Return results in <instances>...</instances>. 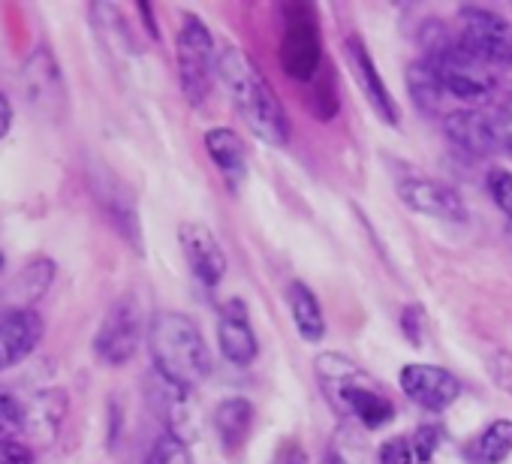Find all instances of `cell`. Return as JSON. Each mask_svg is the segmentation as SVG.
Wrapping results in <instances>:
<instances>
[{
	"label": "cell",
	"instance_id": "cell-11",
	"mask_svg": "<svg viewBox=\"0 0 512 464\" xmlns=\"http://www.w3.org/2000/svg\"><path fill=\"white\" fill-rule=\"evenodd\" d=\"M46 323L34 308H13L0 314V371L25 362L43 341Z\"/></svg>",
	"mask_w": 512,
	"mask_h": 464
},
{
	"label": "cell",
	"instance_id": "cell-2",
	"mask_svg": "<svg viewBox=\"0 0 512 464\" xmlns=\"http://www.w3.org/2000/svg\"><path fill=\"white\" fill-rule=\"evenodd\" d=\"M154 371L181 389H196L211 374V353L199 326L181 311H163L148 323Z\"/></svg>",
	"mask_w": 512,
	"mask_h": 464
},
{
	"label": "cell",
	"instance_id": "cell-8",
	"mask_svg": "<svg viewBox=\"0 0 512 464\" xmlns=\"http://www.w3.org/2000/svg\"><path fill=\"white\" fill-rule=\"evenodd\" d=\"M398 196L410 211H419L425 217H434L443 223H467V205L443 181H434L425 175H410V178L398 181Z\"/></svg>",
	"mask_w": 512,
	"mask_h": 464
},
{
	"label": "cell",
	"instance_id": "cell-9",
	"mask_svg": "<svg viewBox=\"0 0 512 464\" xmlns=\"http://www.w3.org/2000/svg\"><path fill=\"white\" fill-rule=\"evenodd\" d=\"M398 383L410 401H416L419 407H425L431 413L446 410L461 395V380L452 371H446L440 365H425V362L404 365Z\"/></svg>",
	"mask_w": 512,
	"mask_h": 464
},
{
	"label": "cell",
	"instance_id": "cell-5",
	"mask_svg": "<svg viewBox=\"0 0 512 464\" xmlns=\"http://www.w3.org/2000/svg\"><path fill=\"white\" fill-rule=\"evenodd\" d=\"M281 70L293 82H314L323 61V37L320 19L308 4H296L284 10V34H281Z\"/></svg>",
	"mask_w": 512,
	"mask_h": 464
},
{
	"label": "cell",
	"instance_id": "cell-18",
	"mask_svg": "<svg viewBox=\"0 0 512 464\" xmlns=\"http://www.w3.org/2000/svg\"><path fill=\"white\" fill-rule=\"evenodd\" d=\"M253 404L247 398H226L217 404L214 410V428H217V437H220V446L226 452H238L247 437H250V428H253Z\"/></svg>",
	"mask_w": 512,
	"mask_h": 464
},
{
	"label": "cell",
	"instance_id": "cell-32",
	"mask_svg": "<svg viewBox=\"0 0 512 464\" xmlns=\"http://www.w3.org/2000/svg\"><path fill=\"white\" fill-rule=\"evenodd\" d=\"M272 464H308V452H305V446H302L299 440L287 437V440L278 446Z\"/></svg>",
	"mask_w": 512,
	"mask_h": 464
},
{
	"label": "cell",
	"instance_id": "cell-14",
	"mask_svg": "<svg viewBox=\"0 0 512 464\" xmlns=\"http://www.w3.org/2000/svg\"><path fill=\"white\" fill-rule=\"evenodd\" d=\"M443 130L467 154L488 157V154H500L503 151L500 136L494 130V121L482 109H455V112H449L443 118Z\"/></svg>",
	"mask_w": 512,
	"mask_h": 464
},
{
	"label": "cell",
	"instance_id": "cell-10",
	"mask_svg": "<svg viewBox=\"0 0 512 464\" xmlns=\"http://www.w3.org/2000/svg\"><path fill=\"white\" fill-rule=\"evenodd\" d=\"M178 242H181L184 260H187L190 272L196 275V281L202 287L214 290L226 275V254H223L220 242L214 239V232L205 223L187 220L178 226Z\"/></svg>",
	"mask_w": 512,
	"mask_h": 464
},
{
	"label": "cell",
	"instance_id": "cell-26",
	"mask_svg": "<svg viewBox=\"0 0 512 464\" xmlns=\"http://www.w3.org/2000/svg\"><path fill=\"white\" fill-rule=\"evenodd\" d=\"M485 187H488L494 205H497L506 217H512V172H506V169H491V172L485 175Z\"/></svg>",
	"mask_w": 512,
	"mask_h": 464
},
{
	"label": "cell",
	"instance_id": "cell-31",
	"mask_svg": "<svg viewBox=\"0 0 512 464\" xmlns=\"http://www.w3.org/2000/svg\"><path fill=\"white\" fill-rule=\"evenodd\" d=\"M0 464H34L31 443H25L19 437H4L0 440Z\"/></svg>",
	"mask_w": 512,
	"mask_h": 464
},
{
	"label": "cell",
	"instance_id": "cell-6",
	"mask_svg": "<svg viewBox=\"0 0 512 464\" xmlns=\"http://www.w3.org/2000/svg\"><path fill=\"white\" fill-rule=\"evenodd\" d=\"M142 335H145V314H142L139 299L130 293L118 296L109 305V311L94 335V353L103 365L121 368L136 356Z\"/></svg>",
	"mask_w": 512,
	"mask_h": 464
},
{
	"label": "cell",
	"instance_id": "cell-34",
	"mask_svg": "<svg viewBox=\"0 0 512 464\" xmlns=\"http://www.w3.org/2000/svg\"><path fill=\"white\" fill-rule=\"evenodd\" d=\"M323 464H347V461H344V455H338V452H329Z\"/></svg>",
	"mask_w": 512,
	"mask_h": 464
},
{
	"label": "cell",
	"instance_id": "cell-19",
	"mask_svg": "<svg viewBox=\"0 0 512 464\" xmlns=\"http://www.w3.org/2000/svg\"><path fill=\"white\" fill-rule=\"evenodd\" d=\"M287 302H290V314H293V323H296L299 335L308 344H320L326 338V317H323V305L311 293V287L302 284V281H293L290 290H287Z\"/></svg>",
	"mask_w": 512,
	"mask_h": 464
},
{
	"label": "cell",
	"instance_id": "cell-25",
	"mask_svg": "<svg viewBox=\"0 0 512 464\" xmlns=\"http://www.w3.org/2000/svg\"><path fill=\"white\" fill-rule=\"evenodd\" d=\"M22 422H25V404L7 389H0V440L22 434Z\"/></svg>",
	"mask_w": 512,
	"mask_h": 464
},
{
	"label": "cell",
	"instance_id": "cell-33",
	"mask_svg": "<svg viewBox=\"0 0 512 464\" xmlns=\"http://www.w3.org/2000/svg\"><path fill=\"white\" fill-rule=\"evenodd\" d=\"M10 127H13V103L4 91H0V139L10 133Z\"/></svg>",
	"mask_w": 512,
	"mask_h": 464
},
{
	"label": "cell",
	"instance_id": "cell-23",
	"mask_svg": "<svg viewBox=\"0 0 512 464\" xmlns=\"http://www.w3.org/2000/svg\"><path fill=\"white\" fill-rule=\"evenodd\" d=\"M145 464H193V458L184 440H178L175 434H160Z\"/></svg>",
	"mask_w": 512,
	"mask_h": 464
},
{
	"label": "cell",
	"instance_id": "cell-24",
	"mask_svg": "<svg viewBox=\"0 0 512 464\" xmlns=\"http://www.w3.org/2000/svg\"><path fill=\"white\" fill-rule=\"evenodd\" d=\"M377 464H425L407 434L389 437L377 449Z\"/></svg>",
	"mask_w": 512,
	"mask_h": 464
},
{
	"label": "cell",
	"instance_id": "cell-20",
	"mask_svg": "<svg viewBox=\"0 0 512 464\" xmlns=\"http://www.w3.org/2000/svg\"><path fill=\"white\" fill-rule=\"evenodd\" d=\"M512 455V419H494L467 446V464H503Z\"/></svg>",
	"mask_w": 512,
	"mask_h": 464
},
{
	"label": "cell",
	"instance_id": "cell-4",
	"mask_svg": "<svg viewBox=\"0 0 512 464\" xmlns=\"http://www.w3.org/2000/svg\"><path fill=\"white\" fill-rule=\"evenodd\" d=\"M217 49L208 25L196 16H184L175 46L178 61V82L190 106H202L211 94L214 76H217Z\"/></svg>",
	"mask_w": 512,
	"mask_h": 464
},
{
	"label": "cell",
	"instance_id": "cell-1",
	"mask_svg": "<svg viewBox=\"0 0 512 464\" xmlns=\"http://www.w3.org/2000/svg\"><path fill=\"white\" fill-rule=\"evenodd\" d=\"M217 79L226 88L235 112L241 115V121L256 139L275 148H284L290 142V121L275 88L266 82L260 67H256L241 49L229 46L220 52Z\"/></svg>",
	"mask_w": 512,
	"mask_h": 464
},
{
	"label": "cell",
	"instance_id": "cell-16",
	"mask_svg": "<svg viewBox=\"0 0 512 464\" xmlns=\"http://www.w3.org/2000/svg\"><path fill=\"white\" fill-rule=\"evenodd\" d=\"M70 410V398L64 389H40L31 401H25V422H22V437L31 443L49 446Z\"/></svg>",
	"mask_w": 512,
	"mask_h": 464
},
{
	"label": "cell",
	"instance_id": "cell-7",
	"mask_svg": "<svg viewBox=\"0 0 512 464\" xmlns=\"http://www.w3.org/2000/svg\"><path fill=\"white\" fill-rule=\"evenodd\" d=\"M461 46L485 67H512V25L485 7H464L458 13Z\"/></svg>",
	"mask_w": 512,
	"mask_h": 464
},
{
	"label": "cell",
	"instance_id": "cell-27",
	"mask_svg": "<svg viewBox=\"0 0 512 464\" xmlns=\"http://www.w3.org/2000/svg\"><path fill=\"white\" fill-rule=\"evenodd\" d=\"M488 374H491L497 389L512 395V353L509 350H494L488 356Z\"/></svg>",
	"mask_w": 512,
	"mask_h": 464
},
{
	"label": "cell",
	"instance_id": "cell-30",
	"mask_svg": "<svg viewBox=\"0 0 512 464\" xmlns=\"http://www.w3.org/2000/svg\"><path fill=\"white\" fill-rule=\"evenodd\" d=\"M401 329H404V338L413 347H422V341H425V311L419 305H407L404 314H401Z\"/></svg>",
	"mask_w": 512,
	"mask_h": 464
},
{
	"label": "cell",
	"instance_id": "cell-22",
	"mask_svg": "<svg viewBox=\"0 0 512 464\" xmlns=\"http://www.w3.org/2000/svg\"><path fill=\"white\" fill-rule=\"evenodd\" d=\"M407 91L422 112H434L440 106V100L446 97V88H443L437 67L425 58L407 67Z\"/></svg>",
	"mask_w": 512,
	"mask_h": 464
},
{
	"label": "cell",
	"instance_id": "cell-21",
	"mask_svg": "<svg viewBox=\"0 0 512 464\" xmlns=\"http://www.w3.org/2000/svg\"><path fill=\"white\" fill-rule=\"evenodd\" d=\"M97 202L109 211V217L115 220V226L124 232V236L133 242V248H136V251H142L139 214H136V208H133V199H130V196H121V187L115 184V178H112V181L106 178V184H103V187H97Z\"/></svg>",
	"mask_w": 512,
	"mask_h": 464
},
{
	"label": "cell",
	"instance_id": "cell-28",
	"mask_svg": "<svg viewBox=\"0 0 512 464\" xmlns=\"http://www.w3.org/2000/svg\"><path fill=\"white\" fill-rule=\"evenodd\" d=\"M410 440H413V446H416L419 458H422L425 464H431V461H434V455H437V449H440L443 434H440V428H437V425H419V428L410 434Z\"/></svg>",
	"mask_w": 512,
	"mask_h": 464
},
{
	"label": "cell",
	"instance_id": "cell-17",
	"mask_svg": "<svg viewBox=\"0 0 512 464\" xmlns=\"http://www.w3.org/2000/svg\"><path fill=\"white\" fill-rule=\"evenodd\" d=\"M205 151L214 160V166L223 172L229 190H238L247 178V148L241 136L229 127H214L205 133Z\"/></svg>",
	"mask_w": 512,
	"mask_h": 464
},
{
	"label": "cell",
	"instance_id": "cell-12",
	"mask_svg": "<svg viewBox=\"0 0 512 464\" xmlns=\"http://www.w3.org/2000/svg\"><path fill=\"white\" fill-rule=\"evenodd\" d=\"M347 58H350V67H353V73H356V82H359L365 100L371 103V109H374L389 127H398V124H401L398 103H395V97L389 94V88H386V82H383V76H380V70H377V64H374V58H371V52H368V46L362 43L359 34H350V37H347Z\"/></svg>",
	"mask_w": 512,
	"mask_h": 464
},
{
	"label": "cell",
	"instance_id": "cell-3",
	"mask_svg": "<svg viewBox=\"0 0 512 464\" xmlns=\"http://www.w3.org/2000/svg\"><path fill=\"white\" fill-rule=\"evenodd\" d=\"M320 383L338 395V401L365 425V428H383L395 419L392 401L362 374V368L338 353H326L314 362Z\"/></svg>",
	"mask_w": 512,
	"mask_h": 464
},
{
	"label": "cell",
	"instance_id": "cell-13",
	"mask_svg": "<svg viewBox=\"0 0 512 464\" xmlns=\"http://www.w3.org/2000/svg\"><path fill=\"white\" fill-rule=\"evenodd\" d=\"M217 344H220V353L238 368H247L256 359V353H260V344H256V335L247 317V305L241 299H229L220 308Z\"/></svg>",
	"mask_w": 512,
	"mask_h": 464
},
{
	"label": "cell",
	"instance_id": "cell-15",
	"mask_svg": "<svg viewBox=\"0 0 512 464\" xmlns=\"http://www.w3.org/2000/svg\"><path fill=\"white\" fill-rule=\"evenodd\" d=\"M151 401L160 413V419L166 422V434H175L178 440H190L199 428H196V404H193V392L181 389L175 383H169L166 377H160L154 371L151 377Z\"/></svg>",
	"mask_w": 512,
	"mask_h": 464
},
{
	"label": "cell",
	"instance_id": "cell-35",
	"mask_svg": "<svg viewBox=\"0 0 512 464\" xmlns=\"http://www.w3.org/2000/svg\"><path fill=\"white\" fill-rule=\"evenodd\" d=\"M4 266H7V260H4V254H0V272H4Z\"/></svg>",
	"mask_w": 512,
	"mask_h": 464
},
{
	"label": "cell",
	"instance_id": "cell-29",
	"mask_svg": "<svg viewBox=\"0 0 512 464\" xmlns=\"http://www.w3.org/2000/svg\"><path fill=\"white\" fill-rule=\"evenodd\" d=\"M488 115H491V121H494V130H497V136H500L503 151L512 154V97L503 100V103H497L494 109H488Z\"/></svg>",
	"mask_w": 512,
	"mask_h": 464
}]
</instances>
